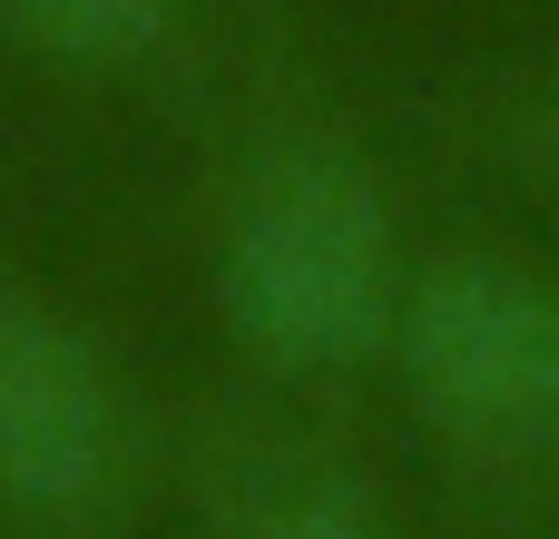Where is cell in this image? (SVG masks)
Segmentation results:
<instances>
[{"mask_svg": "<svg viewBox=\"0 0 559 539\" xmlns=\"http://www.w3.org/2000/svg\"><path fill=\"white\" fill-rule=\"evenodd\" d=\"M118 471L108 363L29 304H0V491L20 511H88Z\"/></svg>", "mask_w": 559, "mask_h": 539, "instance_id": "3", "label": "cell"}, {"mask_svg": "<svg viewBox=\"0 0 559 539\" xmlns=\"http://www.w3.org/2000/svg\"><path fill=\"white\" fill-rule=\"evenodd\" d=\"M226 539H393V520L334 462H255L236 481Z\"/></svg>", "mask_w": 559, "mask_h": 539, "instance_id": "4", "label": "cell"}, {"mask_svg": "<svg viewBox=\"0 0 559 539\" xmlns=\"http://www.w3.org/2000/svg\"><path fill=\"white\" fill-rule=\"evenodd\" d=\"M393 373L413 412L481 462L559 452V275L501 245L423 255L393 324Z\"/></svg>", "mask_w": 559, "mask_h": 539, "instance_id": "2", "label": "cell"}, {"mask_svg": "<svg viewBox=\"0 0 559 539\" xmlns=\"http://www.w3.org/2000/svg\"><path fill=\"white\" fill-rule=\"evenodd\" d=\"M413 255L393 196L344 147H275L216 245V314L265 373H354L393 354Z\"/></svg>", "mask_w": 559, "mask_h": 539, "instance_id": "1", "label": "cell"}, {"mask_svg": "<svg viewBox=\"0 0 559 539\" xmlns=\"http://www.w3.org/2000/svg\"><path fill=\"white\" fill-rule=\"evenodd\" d=\"M0 20L49 59H138L177 20V0H0Z\"/></svg>", "mask_w": 559, "mask_h": 539, "instance_id": "5", "label": "cell"}]
</instances>
